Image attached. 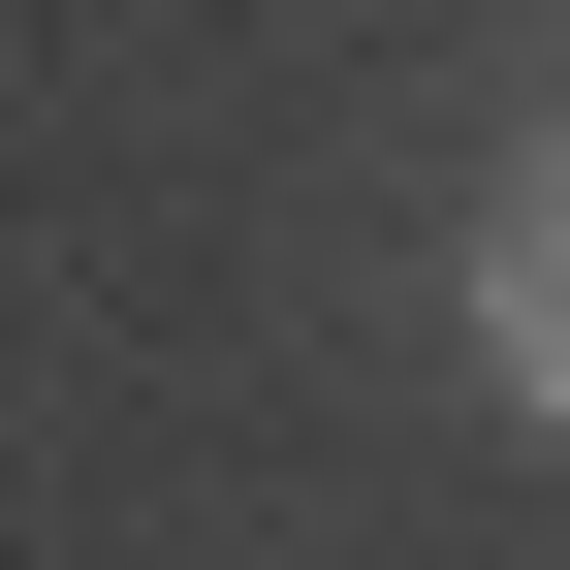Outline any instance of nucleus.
<instances>
[{
  "label": "nucleus",
  "instance_id": "nucleus-1",
  "mask_svg": "<svg viewBox=\"0 0 570 570\" xmlns=\"http://www.w3.org/2000/svg\"><path fill=\"white\" fill-rule=\"evenodd\" d=\"M475 381H508L539 444H570V127L508 159V223H475Z\"/></svg>",
  "mask_w": 570,
  "mask_h": 570
}]
</instances>
